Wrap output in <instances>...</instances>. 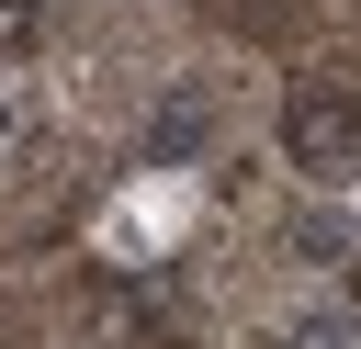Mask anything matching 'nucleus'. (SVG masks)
<instances>
[{"mask_svg": "<svg viewBox=\"0 0 361 349\" xmlns=\"http://www.w3.org/2000/svg\"><path fill=\"white\" fill-rule=\"evenodd\" d=\"M305 158H350V101H305Z\"/></svg>", "mask_w": 361, "mask_h": 349, "instance_id": "nucleus-1", "label": "nucleus"}]
</instances>
